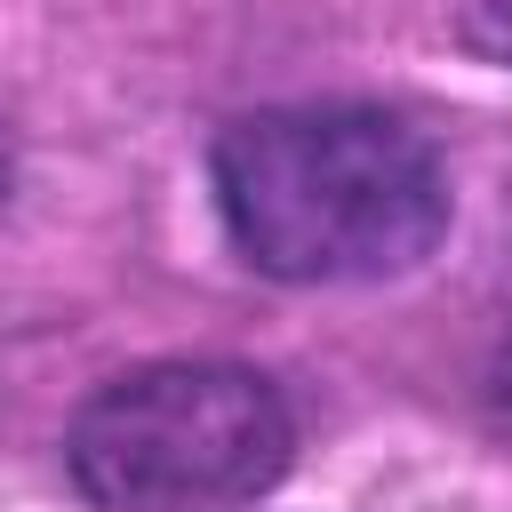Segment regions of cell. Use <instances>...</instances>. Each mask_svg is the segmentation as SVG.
<instances>
[{
	"label": "cell",
	"mask_w": 512,
	"mask_h": 512,
	"mask_svg": "<svg viewBox=\"0 0 512 512\" xmlns=\"http://www.w3.org/2000/svg\"><path fill=\"white\" fill-rule=\"evenodd\" d=\"M216 216L232 248L296 288L392 280L448 232L440 152L368 104H280L248 112L208 152Z\"/></svg>",
	"instance_id": "1"
},
{
	"label": "cell",
	"mask_w": 512,
	"mask_h": 512,
	"mask_svg": "<svg viewBox=\"0 0 512 512\" xmlns=\"http://www.w3.org/2000/svg\"><path fill=\"white\" fill-rule=\"evenodd\" d=\"M296 456V416L240 360H152L88 392L64 432L72 488L96 512H240Z\"/></svg>",
	"instance_id": "2"
},
{
	"label": "cell",
	"mask_w": 512,
	"mask_h": 512,
	"mask_svg": "<svg viewBox=\"0 0 512 512\" xmlns=\"http://www.w3.org/2000/svg\"><path fill=\"white\" fill-rule=\"evenodd\" d=\"M472 48H488L496 64H512V0H472Z\"/></svg>",
	"instance_id": "3"
},
{
	"label": "cell",
	"mask_w": 512,
	"mask_h": 512,
	"mask_svg": "<svg viewBox=\"0 0 512 512\" xmlns=\"http://www.w3.org/2000/svg\"><path fill=\"white\" fill-rule=\"evenodd\" d=\"M488 392H496V408L512 416V336H504V352H496V368H488Z\"/></svg>",
	"instance_id": "4"
},
{
	"label": "cell",
	"mask_w": 512,
	"mask_h": 512,
	"mask_svg": "<svg viewBox=\"0 0 512 512\" xmlns=\"http://www.w3.org/2000/svg\"><path fill=\"white\" fill-rule=\"evenodd\" d=\"M0 176H8V144H0Z\"/></svg>",
	"instance_id": "5"
}]
</instances>
